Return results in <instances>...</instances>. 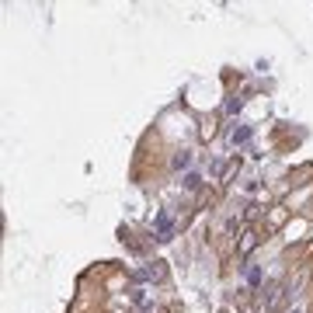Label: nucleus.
Here are the masks:
<instances>
[{
	"instance_id": "1",
	"label": "nucleus",
	"mask_w": 313,
	"mask_h": 313,
	"mask_svg": "<svg viewBox=\"0 0 313 313\" xmlns=\"http://www.w3.org/2000/svg\"><path fill=\"white\" fill-rule=\"evenodd\" d=\"M265 237H261V230L257 226H244V233L237 237V244H233V254L240 257V261H247V257L257 251V244H261Z\"/></svg>"
},
{
	"instance_id": "2",
	"label": "nucleus",
	"mask_w": 313,
	"mask_h": 313,
	"mask_svg": "<svg viewBox=\"0 0 313 313\" xmlns=\"http://www.w3.org/2000/svg\"><path fill=\"white\" fill-rule=\"evenodd\" d=\"M174 233H177V223L167 216V209L153 213V240H156V244H171Z\"/></svg>"
},
{
	"instance_id": "3",
	"label": "nucleus",
	"mask_w": 313,
	"mask_h": 313,
	"mask_svg": "<svg viewBox=\"0 0 313 313\" xmlns=\"http://www.w3.org/2000/svg\"><path fill=\"white\" fill-rule=\"evenodd\" d=\"M164 278H167V261H160V257L146 261L143 268L133 272V282H164Z\"/></svg>"
},
{
	"instance_id": "4",
	"label": "nucleus",
	"mask_w": 313,
	"mask_h": 313,
	"mask_svg": "<svg viewBox=\"0 0 313 313\" xmlns=\"http://www.w3.org/2000/svg\"><path fill=\"white\" fill-rule=\"evenodd\" d=\"M251 136H254V125H240V122H237V125L226 129V143H230L233 150H237V146H244Z\"/></svg>"
},
{
	"instance_id": "5",
	"label": "nucleus",
	"mask_w": 313,
	"mask_h": 313,
	"mask_svg": "<svg viewBox=\"0 0 313 313\" xmlns=\"http://www.w3.org/2000/svg\"><path fill=\"white\" fill-rule=\"evenodd\" d=\"M289 213H293V209H285V205H272V209L265 213V233H268V230H278V226L289 219Z\"/></svg>"
},
{
	"instance_id": "6",
	"label": "nucleus",
	"mask_w": 313,
	"mask_h": 313,
	"mask_svg": "<svg viewBox=\"0 0 313 313\" xmlns=\"http://www.w3.org/2000/svg\"><path fill=\"white\" fill-rule=\"evenodd\" d=\"M192 160H195V153L185 146V150H174V153H171V164H167V167H171V171H188Z\"/></svg>"
},
{
	"instance_id": "7",
	"label": "nucleus",
	"mask_w": 313,
	"mask_h": 313,
	"mask_svg": "<svg viewBox=\"0 0 313 313\" xmlns=\"http://www.w3.org/2000/svg\"><path fill=\"white\" fill-rule=\"evenodd\" d=\"M202 185H205V177L198 174V171H188V174L181 177V188H185V192H202Z\"/></svg>"
},
{
	"instance_id": "8",
	"label": "nucleus",
	"mask_w": 313,
	"mask_h": 313,
	"mask_svg": "<svg viewBox=\"0 0 313 313\" xmlns=\"http://www.w3.org/2000/svg\"><path fill=\"white\" fill-rule=\"evenodd\" d=\"M240 272L247 275V285H251V289H261V282H265V272H261L257 265H244Z\"/></svg>"
},
{
	"instance_id": "9",
	"label": "nucleus",
	"mask_w": 313,
	"mask_h": 313,
	"mask_svg": "<svg viewBox=\"0 0 313 313\" xmlns=\"http://www.w3.org/2000/svg\"><path fill=\"white\" fill-rule=\"evenodd\" d=\"M303 177H313V164H303V167H296L293 174H289V185H293V188H303V185H306Z\"/></svg>"
},
{
	"instance_id": "10",
	"label": "nucleus",
	"mask_w": 313,
	"mask_h": 313,
	"mask_svg": "<svg viewBox=\"0 0 313 313\" xmlns=\"http://www.w3.org/2000/svg\"><path fill=\"white\" fill-rule=\"evenodd\" d=\"M240 108H244V98H240V94H230V98H226V105H223V115H240Z\"/></svg>"
},
{
	"instance_id": "11",
	"label": "nucleus",
	"mask_w": 313,
	"mask_h": 313,
	"mask_svg": "<svg viewBox=\"0 0 313 313\" xmlns=\"http://www.w3.org/2000/svg\"><path fill=\"white\" fill-rule=\"evenodd\" d=\"M213 133H216L213 118H205V122H202V129H198V139H213Z\"/></svg>"
}]
</instances>
